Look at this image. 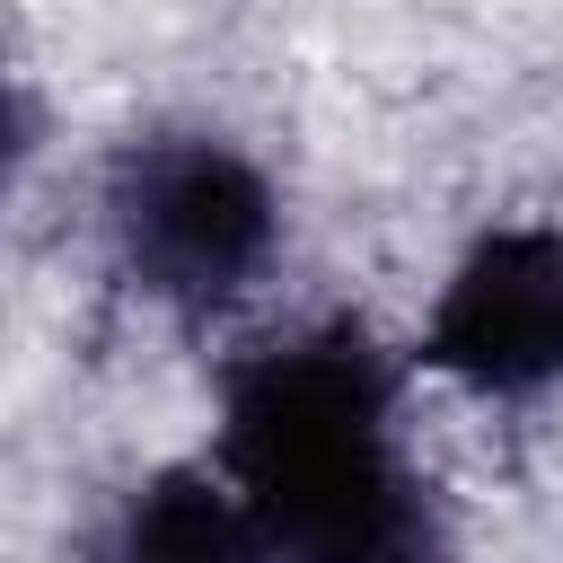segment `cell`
Wrapping results in <instances>:
<instances>
[{"label":"cell","mask_w":563,"mask_h":563,"mask_svg":"<svg viewBox=\"0 0 563 563\" xmlns=\"http://www.w3.org/2000/svg\"><path fill=\"white\" fill-rule=\"evenodd\" d=\"M106 229L150 299L211 317L273 264L282 202L246 150L211 132H150L106 176Z\"/></svg>","instance_id":"obj_2"},{"label":"cell","mask_w":563,"mask_h":563,"mask_svg":"<svg viewBox=\"0 0 563 563\" xmlns=\"http://www.w3.org/2000/svg\"><path fill=\"white\" fill-rule=\"evenodd\" d=\"M422 361L475 396H537L563 378V229H493L440 290Z\"/></svg>","instance_id":"obj_3"},{"label":"cell","mask_w":563,"mask_h":563,"mask_svg":"<svg viewBox=\"0 0 563 563\" xmlns=\"http://www.w3.org/2000/svg\"><path fill=\"white\" fill-rule=\"evenodd\" d=\"M88 563H273L246 501L202 475V466H158L150 484L123 493L114 528L97 537Z\"/></svg>","instance_id":"obj_4"},{"label":"cell","mask_w":563,"mask_h":563,"mask_svg":"<svg viewBox=\"0 0 563 563\" xmlns=\"http://www.w3.org/2000/svg\"><path fill=\"white\" fill-rule=\"evenodd\" d=\"M9 167H18V97L0 79V185H9Z\"/></svg>","instance_id":"obj_5"},{"label":"cell","mask_w":563,"mask_h":563,"mask_svg":"<svg viewBox=\"0 0 563 563\" xmlns=\"http://www.w3.org/2000/svg\"><path fill=\"white\" fill-rule=\"evenodd\" d=\"M220 484L273 563H457L396 449V378L361 325H317L229 369Z\"/></svg>","instance_id":"obj_1"}]
</instances>
